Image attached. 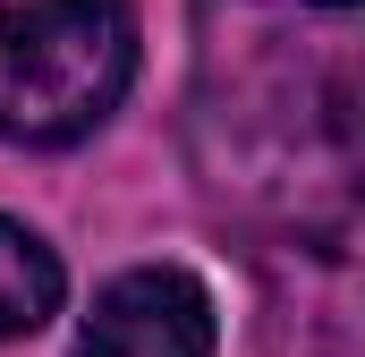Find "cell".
Listing matches in <instances>:
<instances>
[{
  "mask_svg": "<svg viewBox=\"0 0 365 357\" xmlns=\"http://www.w3.org/2000/svg\"><path fill=\"white\" fill-rule=\"evenodd\" d=\"M136 77V17L119 0H17L0 17V136L77 145Z\"/></svg>",
  "mask_w": 365,
  "mask_h": 357,
  "instance_id": "cell-1",
  "label": "cell"
},
{
  "mask_svg": "<svg viewBox=\"0 0 365 357\" xmlns=\"http://www.w3.org/2000/svg\"><path fill=\"white\" fill-rule=\"evenodd\" d=\"M77 357H212V298L204 281L179 264H145L119 272L93 298Z\"/></svg>",
  "mask_w": 365,
  "mask_h": 357,
  "instance_id": "cell-2",
  "label": "cell"
},
{
  "mask_svg": "<svg viewBox=\"0 0 365 357\" xmlns=\"http://www.w3.org/2000/svg\"><path fill=\"white\" fill-rule=\"evenodd\" d=\"M60 289H68L60 256H51L26 221H0V341L43 332V323L60 315Z\"/></svg>",
  "mask_w": 365,
  "mask_h": 357,
  "instance_id": "cell-3",
  "label": "cell"
},
{
  "mask_svg": "<svg viewBox=\"0 0 365 357\" xmlns=\"http://www.w3.org/2000/svg\"><path fill=\"white\" fill-rule=\"evenodd\" d=\"M323 9H349V0H323Z\"/></svg>",
  "mask_w": 365,
  "mask_h": 357,
  "instance_id": "cell-4",
  "label": "cell"
}]
</instances>
